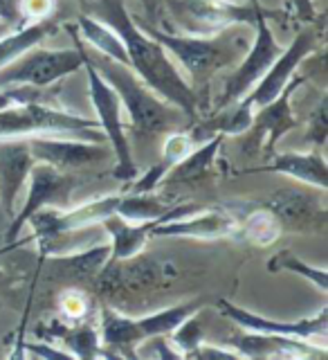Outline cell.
Instances as JSON below:
<instances>
[{
    "instance_id": "27",
    "label": "cell",
    "mask_w": 328,
    "mask_h": 360,
    "mask_svg": "<svg viewBox=\"0 0 328 360\" xmlns=\"http://www.w3.org/2000/svg\"><path fill=\"white\" fill-rule=\"evenodd\" d=\"M281 223L277 221V217L270 212L265 205H258L256 210H252L247 217H243V221H239V230L236 234L243 236L245 241H250L254 245H273L279 234H281Z\"/></svg>"
},
{
    "instance_id": "13",
    "label": "cell",
    "mask_w": 328,
    "mask_h": 360,
    "mask_svg": "<svg viewBox=\"0 0 328 360\" xmlns=\"http://www.w3.org/2000/svg\"><path fill=\"white\" fill-rule=\"evenodd\" d=\"M218 311L228 320H232L236 326H241L243 331L252 333H270V335H290V338H301L326 347V331H328V311L326 307L320 309V313L315 318H303L297 322H281V320H268L263 315L250 313L247 309H241L232 304L230 300H218Z\"/></svg>"
},
{
    "instance_id": "10",
    "label": "cell",
    "mask_w": 328,
    "mask_h": 360,
    "mask_svg": "<svg viewBox=\"0 0 328 360\" xmlns=\"http://www.w3.org/2000/svg\"><path fill=\"white\" fill-rule=\"evenodd\" d=\"M281 52H284V48H281L273 30H270L265 20V11L258 7L256 20H254V41L243 54L241 65L225 79L223 95L218 97V108H225L234 104V101L243 99L256 86L258 79L270 70V65L279 59Z\"/></svg>"
},
{
    "instance_id": "33",
    "label": "cell",
    "mask_w": 328,
    "mask_h": 360,
    "mask_svg": "<svg viewBox=\"0 0 328 360\" xmlns=\"http://www.w3.org/2000/svg\"><path fill=\"white\" fill-rule=\"evenodd\" d=\"M56 9V0H18V14L22 20H45L52 18Z\"/></svg>"
},
{
    "instance_id": "18",
    "label": "cell",
    "mask_w": 328,
    "mask_h": 360,
    "mask_svg": "<svg viewBox=\"0 0 328 360\" xmlns=\"http://www.w3.org/2000/svg\"><path fill=\"white\" fill-rule=\"evenodd\" d=\"M110 262V243L101 241L93 248L72 255L50 257V277L65 286H79L97 281Z\"/></svg>"
},
{
    "instance_id": "4",
    "label": "cell",
    "mask_w": 328,
    "mask_h": 360,
    "mask_svg": "<svg viewBox=\"0 0 328 360\" xmlns=\"http://www.w3.org/2000/svg\"><path fill=\"white\" fill-rule=\"evenodd\" d=\"M315 50H317V34L313 30H301L295 37V41H292L288 48H284V52L279 54V59L270 65V70L258 79L250 93L236 101V108L228 112V117H225L223 124H218L221 133L236 135V133H243L250 129L254 112L258 108L268 106L270 101H275L281 93H284V88L290 84V79L295 77L297 68Z\"/></svg>"
},
{
    "instance_id": "29",
    "label": "cell",
    "mask_w": 328,
    "mask_h": 360,
    "mask_svg": "<svg viewBox=\"0 0 328 360\" xmlns=\"http://www.w3.org/2000/svg\"><path fill=\"white\" fill-rule=\"evenodd\" d=\"M169 207L171 205L164 202L162 198L153 196V191H149V194L131 191L126 196H119L117 217H122L129 223H155L162 214H166Z\"/></svg>"
},
{
    "instance_id": "7",
    "label": "cell",
    "mask_w": 328,
    "mask_h": 360,
    "mask_svg": "<svg viewBox=\"0 0 328 360\" xmlns=\"http://www.w3.org/2000/svg\"><path fill=\"white\" fill-rule=\"evenodd\" d=\"M72 34L74 48L65 50H45V48H32L16 61L0 68V88H14V86H37L45 88L56 84L59 79L77 72L84 68V48L81 39L74 30V25H65Z\"/></svg>"
},
{
    "instance_id": "30",
    "label": "cell",
    "mask_w": 328,
    "mask_h": 360,
    "mask_svg": "<svg viewBox=\"0 0 328 360\" xmlns=\"http://www.w3.org/2000/svg\"><path fill=\"white\" fill-rule=\"evenodd\" d=\"M268 268L270 270H288V273H295V275L303 277L306 281H310V284L317 288L320 292H326V288H328V273H326V268H315V266L301 262L299 257L290 255V252H279L275 259H270Z\"/></svg>"
},
{
    "instance_id": "8",
    "label": "cell",
    "mask_w": 328,
    "mask_h": 360,
    "mask_svg": "<svg viewBox=\"0 0 328 360\" xmlns=\"http://www.w3.org/2000/svg\"><path fill=\"white\" fill-rule=\"evenodd\" d=\"M169 16L189 37H216L234 25H252L256 20L258 0L252 5L232 0H164Z\"/></svg>"
},
{
    "instance_id": "32",
    "label": "cell",
    "mask_w": 328,
    "mask_h": 360,
    "mask_svg": "<svg viewBox=\"0 0 328 360\" xmlns=\"http://www.w3.org/2000/svg\"><path fill=\"white\" fill-rule=\"evenodd\" d=\"M194 140H191V135L183 133V131H169L166 138H164V144H162V165L166 167V172L171 169L176 162L183 160L185 155H189L194 151Z\"/></svg>"
},
{
    "instance_id": "36",
    "label": "cell",
    "mask_w": 328,
    "mask_h": 360,
    "mask_svg": "<svg viewBox=\"0 0 328 360\" xmlns=\"http://www.w3.org/2000/svg\"><path fill=\"white\" fill-rule=\"evenodd\" d=\"M187 358H202V360H221V358H243L236 349H223L216 345H198L194 352H191Z\"/></svg>"
},
{
    "instance_id": "9",
    "label": "cell",
    "mask_w": 328,
    "mask_h": 360,
    "mask_svg": "<svg viewBox=\"0 0 328 360\" xmlns=\"http://www.w3.org/2000/svg\"><path fill=\"white\" fill-rule=\"evenodd\" d=\"M81 48H84V43H81ZM84 68H86V77H88L90 101H93V108L99 117V129H104L106 140L110 142V149L117 158L115 176L119 180H133L135 176H138V165H135V160H133L131 142H129L126 129H124L122 101H119L115 90L110 88V84L99 75L97 68L88 61L86 52H84Z\"/></svg>"
},
{
    "instance_id": "40",
    "label": "cell",
    "mask_w": 328,
    "mask_h": 360,
    "mask_svg": "<svg viewBox=\"0 0 328 360\" xmlns=\"http://www.w3.org/2000/svg\"><path fill=\"white\" fill-rule=\"evenodd\" d=\"M0 20L7 22V25H14L20 20L18 0H0Z\"/></svg>"
},
{
    "instance_id": "37",
    "label": "cell",
    "mask_w": 328,
    "mask_h": 360,
    "mask_svg": "<svg viewBox=\"0 0 328 360\" xmlns=\"http://www.w3.org/2000/svg\"><path fill=\"white\" fill-rule=\"evenodd\" d=\"M166 174V167L160 162V165H155L153 169L146 176H142L138 183L133 185L131 191H138V194H149V191H155V187L162 183V178Z\"/></svg>"
},
{
    "instance_id": "15",
    "label": "cell",
    "mask_w": 328,
    "mask_h": 360,
    "mask_svg": "<svg viewBox=\"0 0 328 360\" xmlns=\"http://www.w3.org/2000/svg\"><path fill=\"white\" fill-rule=\"evenodd\" d=\"M37 165L27 138H3L0 140V205L7 221L18 212V196L27 183L32 167Z\"/></svg>"
},
{
    "instance_id": "35",
    "label": "cell",
    "mask_w": 328,
    "mask_h": 360,
    "mask_svg": "<svg viewBox=\"0 0 328 360\" xmlns=\"http://www.w3.org/2000/svg\"><path fill=\"white\" fill-rule=\"evenodd\" d=\"M326 131H328V122H326V97L322 99V104L315 108V115L310 122V131H308V140L315 146H322L326 144Z\"/></svg>"
},
{
    "instance_id": "2",
    "label": "cell",
    "mask_w": 328,
    "mask_h": 360,
    "mask_svg": "<svg viewBox=\"0 0 328 360\" xmlns=\"http://www.w3.org/2000/svg\"><path fill=\"white\" fill-rule=\"evenodd\" d=\"M84 52L88 56V61L97 68L99 75L117 93L122 108L126 110L135 133L157 135V133L176 131V112L171 110V104L164 101L157 93H153L129 65H124L115 59H108V56L95 50H86V45Z\"/></svg>"
},
{
    "instance_id": "11",
    "label": "cell",
    "mask_w": 328,
    "mask_h": 360,
    "mask_svg": "<svg viewBox=\"0 0 328 360\" xmlns=\"http://www.w3.org/2000/svg\"><path fill=\"white\" fill-rule=\"evenodd\" d=\"M27 198L22 202V207L16 212V217L7 223L5 234L9 241H14L20 234L22 225L27 223V219L34 212H39L43 207H67L70 205V196L74 187L79 185V180L70 176L63 169H56L52 165L37 162L32 167L29 178H27Z\"/></svg>"
},
{
    "instance_id": "24",
    "label": "cell",
    "mask_w": 328,
    "mask_h": 360,
    "mask_svg": "<svg viewBox=\"0 0 328 360\" xmlns=\"http://www.w3.org/2000/svg\"><path fill=\"white\" fill-rule=\"evenodd\" d=\"M223 142V133L211 138L202 146H194V151L185 155L183 160L176 162L169 172L164 174L162 183L171 185H198L202 178L209 174V169L214 165V158L218 153V146Z\"/></svg>"
},
{
    "instance_id": "39",
    "label": "cell",
    "mask_w": 328,
    "mask_h": 360,
    "mask_svg": "<svg viewBox=\"0 0 328 360\" xmlns=\"http://www.w3.org/2000/svg\"><path fill=\"white\" fill-rule=\"evenodd\" d=\"M29 356L34 358H72L67 352H61V349H50V345L45 342H29Z\"/></svg>"
},
{
    "instance_id": "22",
    "label": "cell",
    "mask_w": 328,
    "mask_h": 360,
    "mask_svg": "<svg viewBox=\"0 0 328 360\" xmlns=\"http://www.w3.org/2000/svg\"><path fill=\"white\" fill-rule=\"evenodd\" d=\"M101 225L110 239V262H124V259L140 255L151 236V223H129L117 214L108 217Z\"/></svg>"
},
{
    "instance_id": "31",
    "label": "cell",
    "mask_w": 328,
    "mask_h": 360,
    "mask_svg": "<svg viewBox=\"0 0 328 360\" xmlns=\"http://www.w3.org/2000/svg\"><path fill=\"white\" fill-rule=\"evenodd\" d=\"M169 342H171V347H176V352L183 358H187L198 345H202V326L198 322V313L189 315L185 322H180L169 333Z\"/></svg>"
},
{
    "instance_id": "26",
    "label": "cell",
    "mask_w": 328,
    "mask_h": 360,
    "mask_svg": "<svg viewBox=\"0 0 328 360\" xmlns=\"http://www.w3.org/2000/svg\"><path fill=\"white\" fill-rule=\"evenodd\" d=\"M101 241H106V230L104 225H88V228L79 230H65L56 232L50 236H39V250L41 255L48 257H61V255H72L86 248H93Z\"/></svg>"
},
{
    "instance_id": "38",
    "label": "cell",
    "mask_w": 328,
    "mask_h": 360,
    "mask_svg": "<svg viewBox=\"0 0 328 360\" xmlns=\"http://www.w3.org/2000/svg\"><path fill=\"white\" fill-rule=\"evenodd\" d=\"M27 101H34V97L27 93V90H11V88H0V110L16 106V104H27Z\"/></svg>"
},
{
    "instance_id": "20",
    "label": "cell",
    "mask_w": 328,
    "mask_h": 360,
    "mask_svg": "<svg viewBox=\"0 0 328 360\" xmlns=\"http://www.w3.org/2000/svg\"><path fill=\"white\" fill-rule=\"evenodd\" d=\"M250 174L256 172H275L281 176L295 178L303 185L326 189L328 187V169H326V158L322 151H306V153H281L275 155L273 165L265 167H254L247 169Z\"/></svg>"
},
{
    "instance_id": "41",
    "label": "cell",
    "mask_w": 328,
    "mask_h": 360,
    "mask_svg": "<svg viewBox=\"0 0 328 360\" xmlns=\"http://www.w3.org/2000/svg\"><path fill=\"white\" fill-rule=\"evenodd\" d=\"M7 217H5V212H3V205H0V230H3V225H5V228H7Z\"/></svg>"
},
{
    "instance_id": "1",
    "label": "cell",
    "mask_w": 328,
    "mask_h": 360,
    "mask_svg": "<svg viewBox=\"0 0 328 360\" xmlns=\"http://www.w3.org/2000/svg\"><path fill=\"white\" fill-rule=\"evenodd\" d=\"M95 16L119 34V39L129 54L131 70L138 75L153 93H157L178 110H183L189 120H196L198 93L194 90V86L180 75L171 54H169L149 32L133 20V16L126 11L122 0H97Z\"/></svg>"
},
{
    "instance_id": "19",
    "label": "cell",
    "mask_w": 328,
    "mask_h": 360,
    "mask_svg": "<svg viewBox=\"0 0 328 360\" xmlns=\"http://www.w3.org/2000/svg\"><path fill=\"white\" fill-rule=\"evenodd\" d=\"M234 349L243 358H324L326 349L313 345L301 338L290 335H270V333H252L245 331L234 340Z\"/></svg>"
},
{
    "instance_id": "42",
    "label": "cell",
    "mask_w": 328,
    "mask_h": 360,
    "mask_svg": "<svg viewBox=\"0 0 328 360\" xmlns=\"http://www.w3.org/2000/svg\"><path fill=\"white\" fill-rule=\"evenodd\" d=\"M295 3H297V5H299L301 9H308V7H310V3H308V0H295Z\"/></svg>"
},
{
    "instance_id": "16",
    "label": "cell",
    "mask_w": 328,
    "mask_h": 360,
    "mask_svg": "<svg viewBox=\"0 0 328 360\" xmlns=\"http://www.w3.org/2000/svg\"><path fill=\"white\" fill-rule=\"evenodd\" d=\"M263 205L275 214L281 228L288 230H320L326 223V205L322 198L310 196L297 187L277 189Z\"/></svg>"
},
{
    "instance_id": "25",
    "label": "cell",
    "mask_w": 328,
    "mask_h": 360,
    "mask_svg": "<svg viewBox=\"0 0 328 360\" xmlns=\"http://www.w3.org/2000/svg\"><path fill=\"white\" fill-rule=\"evenodd\" d=\"M56 30H59V22L54 18H45V20L27 22L25 27L7 34V37H0V68L16 61L27 50L41 45V41H45Z\"/></svg>"
},
{
    "instance_id": "5",
    "label": "cell",
    "mask_w": 328,
    "mask_h": 360,
    "mask_svg": "<svg viewBox=\"0 0 328 360\" xmlns=\"http://www.w3.org/2000/svg\"><path fill=\"white\" fill-rule=\"evenodd\" d=\"M99 122L72 115L37 101L16 104L0 110V140L3 138H29V135H70L90 142H104L106 135L97 133Z\"/></svg>"
},
{
    "instance_id": "34",
    "label": "cell",
    "mask_w": 328,
    "mask_h": 360,
    "mask_svg": "<svg viewBox=\"0 0 328 360\" xmlns=\"http://www.w3.org/2000/svg\"><path fill=\"white\" fill-rule=\"evenodd\" d=\"M61 311L67 315L70 320H81L84 315L88 313V302L86 297L81 295L79 290L70 288L65 292V295L61 297Z\"/></svg>"
},
{
    "instance_id": "23",
    "label": "cell",
    "mask_w": 328,
    "mask_h": 360,
    "mask_svg": "<svg viewBox=\"0 0 328 360\" xmlns=\"http://www.w3.org/2000/svg\"><path fill=\"white\" fill-rule=\"evenodd\" d=\"M79 39L90 45V50H95L99 54L108 56V59H115L124 65H129V54L124 43L119 39V34L106 25L104 20H99L93 14H79L77 20L72 22Z\"/></svg>"
},
{
    "instance_id": "21",
    "label": "cell",
    "mask_w": 328,
    "mask_h": 360,
    "mask_svg": "<svg viewBox=\"0 0 328 360\" xmlns=\"http://www.w3.org/2000/svg\"><path fill=\"white\" fill-rule=\"evenodd\" d=\"M299 84H301V77H297V79L292 77L290 84L284 88V93H281L275 101H270L268 106L258 108L254 112L250 129H254L256 140L261 138L263 133H268V146H270V149H275V144H277V140L281 138V135L297 127V122H295V117H292V110H290V95L295 93Z\"/></svg>"
},
{
    "instance_id": "14",
    "label": "cell",
    "mask_w": 328,
    "mask_h": 360,
    "mask_svg": "<svg viewBox=\"0 0 328 360\" xmlns=\"http://www.w3.org/2000/svg\"><path fill=\"white\" fill-rule=\"evenodd\" d=\"M119 205V194L115 196H101L95 200H88L84 205L77 207H43L39 212H34L27 219L29 228L34 236H50L56 232H65V230H79V228H88V225H97L104 223L108 217L117 214Z\"/></svg>"
},
{
    "instance_id": "12",
    "label": "cell",
    "mask_w": 328,
    "mask_h": 360,
    "mask_svg": "<svg viewBox=\"0 0 328 360\" xmlns=\"http://www.w3.org/2000/svg\"><path fill=\"white\" fill-rule=\"evenodd\" d=\"M32 155L37 162L52 165L63 172L112 160V149L101 142H90L70 135H29L27 138Z\"/></svg>"
},
{
    "instance_id": "6",
    "label": "cell",
    "mask_w": 328,
    "mask_h": 360,
    "mask_svg": "<svg viewBox=\"0 0 328 360\" xmlns=\"http://www.w3.org/2000/svg\"><path fill=\"white\" fill-rule=\"evenodd\" d=\"M200 309H202V300H191V302L176 304L171 309L157 311L153 315H144V318H126V315L104 307L99 313L101 347H110V349L140 347L149 338L169 335L189 315L200 313Z\"/></svg>"
},
{
    "instance_id": "17",
    "label": "cell",
    "mask_w": 328,
    "mask_h": 360,
    "mask_svg": "<svg viewBox=\"0 0 328 360\" xmlns=\"http://www.w3.org/2000/svg\"><path fill=\"white\" fill-rule=\"evenodd\" d=\"M239 230V219L223 210H196L183 219L151 223V236H178V239H225V236H236Z\"/></svg>"
},
{
    "instance_id": "28",
    "label": "cell",
    "mask_w": 328,
    "mask_h": 360,
    "mask_svg": "<svg viewBox=\"0 0 328 360\" xmlns=\"http://www.w3.org/2000/svg\"><path fill=\"white\" fill-rule=\"evenodd\" d=\"M50 333L54 338H59L63 347L67 349V354L72 358H97L99 356V347H101V338L99 333L88 324H79V326H65V324H54Z\"/></svg>"
},
{
    "instance_id": "3",
    "label": "cell",
    "mask_w": 328,
    "mask_h": 360,
    "mask_svg": "<svg viewBox=\"0 0 328 360\" xmlns=\"http://www.w3.org/2000/svg\"><path fill=\"white\" fill-rule=\"evenodd\" d=\"M146 32L185 68L189 79L196 84H202L236 59H243L250 48V39L245 37V32H239V25L223 30L216 37H189L153 27H146Z\"/></svg>"
}]
</instances>
